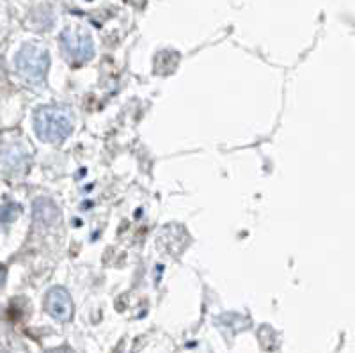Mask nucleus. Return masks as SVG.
Returning a JSON list of instances; mask_svg holds the SVG:
<instances>
[{
  "instance_id": "obj_1",
  "label": "nucleus",
  "mask_w": 355,
  "mask_h": 353,
  "mask_svg": "<svg viewBox=\"0 0 355 353\" xmlns=\"http://www.w3.org/2000/svg\"><path fill=\"white\" fill-rule=\"evenodd\" d=\"M34 128L41 141L61 142L71 133L73 121L66 110L57 109V107H43L37 110Z\"/></svg>"
},
{
  "instance_id": "obj_2",
  "label": "nucleus",
  "mask_w": 355,
  "mask_h": 353,
  "mask_svg": "<svg viewBox=\"0 0 355 353\" xmlns=\"http://www.w3.org/2000/svg\"><path fill=\"white\" fill-rule=\"evenodd\" d=\"M20 75L31 82H41L49 69V53L36 44H25L15 60Z\"/></svg>"
},
{
  "instance_id": "obj_3",
  "label": "nucleus",
  "mask_w": 355,
  "mask_h": 353,
  "mask_svg": "<svg viewBox=\"0 0 355 353\" xmlns=\"http://www.w3.org/2000/svg\"><path fill=\"white\" fill-rule=\"evenodd\" d=\"M62 44H64L66 53L73 62H85L94 55V44L91 36L77 28H66L61 36Z\"/></svg>"
},
{
  "instance_id": "obj_4",
  "label": "nucleus",
  "mask_w": 355,
  "mask_h": 353,
  "mask_svg": "<svg viewBox=\"0 0 355 353\" xmlns=\"http://www.w3.org/2000/svg\"><path fill=\"white\" fill-rule=\"evenodd\" d=\"M44 309L57 321H69L73 316V302L64 288H52L44 300Z\"/></svg>"
},
{
  "instance_id": "obj_5",
  "label": "nucleus",
  "mask_w": 355,
  "mask_h": 353,
  "mask_svg": "<svg viewBox=\"0 0 355 353\" xmlns=\"http://www.w3.org/2000/svg\"><path fill=\"white\" fill-rule=\"evenodd\" d=\"M4 279H6V270L2 268V266H0V286H2V282H4Z\"/></svg>"
}]
</instances>
